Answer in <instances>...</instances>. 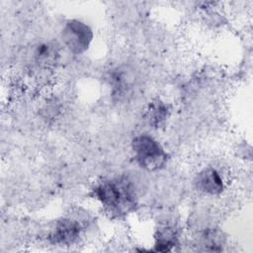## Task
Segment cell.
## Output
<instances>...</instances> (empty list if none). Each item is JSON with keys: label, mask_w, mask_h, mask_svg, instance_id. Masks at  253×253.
I'll return each instance as SVG.
<instances>
[{"label": "cell", "mask_w": 253, "mask_h": 253, "mask_svg": "<svg viewBox=\"0 0 253 253\" xmlns=\"http://www.w3.org/2000/svg\"><path fill=\"white\" fill-rule=\"evenodd\" d=\"M154 250L160 252H168L177 245V234L172 227H164L158 230L157 236L155 237Z\"/></svg>", "instance_id": "6"}, {"label": "cell", "mask_w": 253, "mask_h": 253, "mask_svg": "<svg viewBox=\"0 0 253 253\" xmlns=\"http://www.w3.org/2000/svg\"><path fill=\"white\" fill-rule=\"evenodd\" d=\"M195 185L200 192L211 196L219 195L224 189L223 179L213 167H207L201 170L196 176Z\"/></svg>", "instance_id": "5"}, {"label": "cell", "mask_w": 253, "mask_h": 253, "mask_svg": "<svg viewBox=\"0 0 253 253\" xmlns=\"http://www.w3.org/2000/svg\"><path fill=\"white\" fill-rule=\"evenodd\" d=\"M93 194L109 212L117 215L128 213L136 203L133 187L126 179L102 181L95 186Z\"/></svg>", "instance_id": "1"}, {"label": "cell", "mask_w": 253, "mask_h": 253, "mask_svg": "<svg viewBox=\"0 0 253 253\" xmlns=\"http://www.w3.org/2000/svg\"><path fill=\"white\" fill-rule=\"evenodd\" d=\"M169 110L165 103L156 100L149 105V109L147 111V119L149 124L158 127L161 124H163L168 118Z\"/></svg>", "instance_id": "7"}, {"label": "cell", "mask_w": 253, "mask_h": 253, "mask_svg": "<svg viewBox=\"0 0 253 253\" xmlns=\"http://www.w3.org/2000/svg\"><path fill=\"white\" fill-rule=\"evenodd\" d=\"M55 55H56V50L54 46L48 43L41 44L40 46H38L36 51V57L42 63L51 62V60L55 58Z\"/></svg>", "instance_id": "8"}, {"label": "cell", "mask_w": 253, "mask_h": 253, "mask_svg": "<svg viewBox=\"0 0 253 253\" xmlns=\"http://www.w3.org/2000/svg\"><path fill=\"white\" fill-rule=\"evenodd\" d=\"M82 232L81 223L70 217H62L55 222V225L49 233V240L57 245L73 244Z\"/></svg>", "instance_id": "4"}, {"label": "cell", "mask_w": 253, "mask_h": 253, "mask_svg": "<svg viewBox=\"0 0 253 253\" xmlns=\"http://www.w3.org/2000/svg\"><path fill=\"white\" fill-rule=\"evenodd\" d=\"M131 149L137 164L147 171L161 169L168 159L163 146L146 133L138 134L132 138Z\"/></svg>", "instance_id": "2"}, {"label": "cell", "mask_w": 253, "mask_h": 253, "mask_svg": "<svg viewBox=\"0 0 253 253\" xmlns=\"http://www.w3.org/2000/svg\"><path fill=\"white\" fill-rule=\"evenodd\" d=\"M61 40L70 52L80 54L88 49L93 40V31L86 23L71 19L62 28Z\"/></svg>", "instance_id": "3"}]
</instances>
